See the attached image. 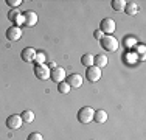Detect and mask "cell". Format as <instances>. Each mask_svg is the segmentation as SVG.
Wrapping results in <instances>:
<instances>
[{
  "mask_svg": "<svg viewBox=\"0 0 146 140\" xmlns=\"http://www.w3.org/2000/svg\"><path fill=\"white\" fill-rule=\"evenodd\" d=\"M100 44H101V47L106 51H109V53H113V51L118 50V41L112 36V34H104L101 37V41H100Z\"/></svg>",
  "mask_w": 146,
  "mask_h": 140,
  "instance_id": "cell-1",
  "label": "cell"
},
{
  "mask_svg": "<svg viewBox=\"0 0 146 140\" xmlns=\"http://www.w3.org/2000/svg\"><path fill=\"white\" fill-rule=\"evenodd\" d=\"M22 37V27H17V25H13L6 30V39L8 41H13V42H17Z\"/></svg>",
  "mask_w": 146,
  "mask_h": 140,
  "instance_id": "cell-7",
  "label": "cell"
},
{
  "mask_svg": "<svg viewBox=\"0 0 146 140\" xmlns=\"http://www.w3.org/2000/svg\"><path fill=\"white\" fill-rule=\"evenodd\" d=\"M103 36H104V34H103L100 30H95V31H93V37H95V39L101 41V37H103Z\"/></svg>",
  "mask_w": 146,
  "mask_h": 140,
  "instance_id": "cell-23",
  "label": "cell"
},
{
  "mask_svg": "<svg viewBox=\"0 0 146 140\" xmlns=\"http://www.w3.org/2000/svg\"><path fill=\"white\" fill-rule=\"evenodd\" d=\"M22 17H23V25L25 27H28V28H31V27H34L37 23V14L34 13V11H25L22 14Z\"/></svg>",
  "mask_w": 146,
  "mask_h": 140,
  "instance_id": "cell-10",
  "label": "cell"
},
{
  "mask_svg": "<svg viewBox=\"0 0 146 140\" xmlns=\"http://www.w3.org/2000/svg\"><path fill=\"white\" fill-rule=\"evenodd\" d=\"M45 59H47V55L44 51H37L36 56H34V62L36 64H45Z\"/></svg>",
  "mask_w": 146,
  "mask_h": 140,
  "instance_id": "cell-20",
  "label": "cell"
},
{
  "mask_svg": "<svg viewBox=\"0 0 146 140\" xmlns=\"http://www.w3.org/2000/svg\"><path fill=\"white\" fill-rule=\"evenodd\" d=\"M20 3H22V0H6V5L11 6V8H17V6H20Z\"/></svg>",
  "mask_w": 146,
  "mask_h": 140,
  "instance_id": "cell-21",
  "label": "cell"
},
{
  "mask_svg": "<svg viewBox=\"0 0 146 140\" xmlns=\"http://www.w3.org/2000/svg\"><path fill=\"white\" fill-rule=\"evenodd\" d=\"M124 0H112V9L113 11H117V13H120V11H123L124 9Z\"/></svg>",
  "mask_w": 146,
  "mask_h": 140,
  "instance_id": "cell-18",
  "label": "cell"
},
{
  "mask_svg": "<svg viewBox=\"0 0 146 140\" xmlns=\"http://www.w3.org/2000/svg\"><path fill=\"white\" fill-rule=\"evenodd\" d=\"M93 121H96L98 125L106 123V121H107V112L103 111V109L95 111V114H93Z\"/></svg>",
  "mask_w": 146,
  "mask_h": 140,
  "instance_id": "cell-15",
  "label": "cell"
},
{
  "mask_svg": "<svg viewBox=\"0 0 146 140\" xmlns=\"http://www.w3.org/2000/svg\"><path fill=\"white\" fill-rule=\"evenodd\" d=\"M58 90H59V93L65 95V93L70 92V86H68V84L65 83V81H62V83H59V84H58Z\"/></svg>",
  "mask_w": 146,
  "mask_h": 140,
  "instance_id": "cell-19",
  "label": "cell"
},
{
  "mask_svg": "<svg viewBox=\"0 0 146 140\" xmlns=\"http://www.w3.org/2000/svg\"><path fill=\"white\" fill-rule=\"evenodd\" d=\"M138 51H140V58L145 59V47H143V45H140V47H138Z\"/></svg>",
  "mask_w": 146,
  "mask_h": 140,
  "instance_id": "cell-24",
  "label": "cell"
},
{
  "mask_svg": "<svg viewBox=\"0 0 146 140\" xmlns=\"http://www.w3.org/2000/svg\"><path fill=\"white\" fill-rule=\"evenodd\" d=\"M8 19L11 20V22H14L17 27L23 25V17H22V14L17 11V9H11V11L8 13Z\"/></svg>",
  "mask_w": 146,
  "mask_h": 140,
  "instance_id": "cell-12",
  "label": "cell"
},
{
  "mask_svg": "<svg viewBox=\"0 0 146 140\" xmlns=\"http://www.w3.org/2000/svg\"><path fill=\"white\" fill-rule=\"evenodd\" d=\"M22 123H23L22 117L17 114H13L6 118V128H9V129H20L22 128Z\"/></svg>",
  "mask_w": 146,
  "mask_h": 140,
  "instance_id": "cell-9",
  "label": "cell"
},
{
  "mask_svg": "<svg viewBox=\"0 0 146 140\" xmlns=\"http://www.w3.org/2000/svg\"><path fill=\"white\" fill-rule=\"evenodd\" d=\"M100 31H101L103 34H112L113 31L117 30V25H115V20L110 19V17H106V19L101 20V23H100Z\"/></svg>",
  "mask_w": 146,
  "mask_h": 140,
  "instance_id": "cell-3",
  "label": "cell"
},
{
  "mask_svg": "<svg viewBox=\"0 0 146 140\" xmlns=\"http://www.w3.org/2000/svg\"><path fill=\"white\" fill-rule=\"evenodd\" d=\"M86 78H87V81H90V83L100 81V78H101V69L95 67V65L87 67L86 69Z\"/></svg>",
  "mask_w": 146,
  "mask_h": 140,
  "instance_id": "cell-6",
  "label": "cell"
},
{
  "mask_svg": "<svg viewBox=\"0 0 146 140\" xmlns=\"http://www.w3.org/2000/svg\"><path fill=\"white\" fill-rule=\"evenodd\" d=\"M27 140H44V137H42V134H39V132H31Z\"/></svg>",
  "mask_w": 146,
  "mask_h": 140,
  "instance_id": "cell-22",
  "label": "cell"
},
{
  "mask_svg": "<svg viewBox=\"0 0 146 140\" xmlns=\"http://www.w3.org/2000/svg\"><path fill=\"white\" fill-rule=\"evenodd\" d=\"M65 78H67V76H65V70L62 69V67H53L50 70V79L51 81H54V83H62V81H65Z\"/></svg>",
  "mask_w": 146,
  "mask_h": 140,
  "instance_id": "cell-5",
  "label": "cell"
},
{
  "mask_svg": "<svg viewBox=\"0 0 146 140\" xmlns=\"http://www.w3.org/2000/svg\"><path fill=\"white\" fill-rule=\"evenodd\" d=\"M37 51L34 50L33 47H27V48H23L22 50V53H20V56H22V59L25 62H33L34 61V56H36Z\"/></svg>",
  "mask_w": 146,
  "mask_h": 140,
  "instance_id": "cell-11",
  "label": "cell"
},
{
  "mask_svg": "<svg viewBox=\"0 0 146 140\" xmlns=\"http://www.w3.org/2000/svg\"><path fill=\"white\" fill-rule=\"evenodd\" d=\"M65 83L70 86V89H78V87L82 86L84 78H82L81 75H78V73H72L70 76H67V78H65Z\"/></svg>",
  "mask_w": 146,
  "mask_h": 140,
  "instance_id": "cell-8",
  "label": "cell"
},
{
  "mask_svg": "<svg viewBox=\"0 0 146 140\" xmlns=\"http://www.w3.org/2000/svg\"><path fill=\"white\" fill-rule=\"evenodd\" d=\"M20 117H22V121H25V123H33L34 121V112L27 109V111H23L22 114H20Z\"/></svg>",
  "mask_w": 146,
  "mask_h": 140,
  "instance_id": "cell-16",
  "label": "cell"
},
{
  "mask_svg": "<svg viewBox=\"0 0 146 140\" xmlns=\"http://www.w3.org/2000/svg\"><path fill=\"white\" fill-rule=\"evenodd\" d=\"M81 64L84 65L86 69L92 67V65H93V56L90 55V53H84V55L81 56Z\"/></svg>",
  "mask_w": 146,
  "mask_h": 140,
  "instance_id": "cell-17",
  "label": "cell"
},
{
  "mask_svg": "<svg viewBox=\"0 0 146 140\" xmlns=\"http://www.w3.org/2000/svg\"><path fill=\"white\" fill-rule=\"evenodd\" d=\"M107 62H109V59H107V56L104 55V53H100V55L93 56V65H95V67H98V69L106 67Z\"/></svg>",
  "mask_w": 146,
  "mask_h": 140,
  "instance_id": "cell-13",
  "label": "cell"
},
{
  "mask_svg": "<svg viewBox=\"0 0 146 140\" xmlns=\"http://www.w3.org/2000/svg\"><path fill=\"white\" fill-rule=\"evenodd\" d=\"M34 75L40 81L50 79V67L45 64H34Z\"/></svg>",
  "mask_w": 146,
  "mask_h": 140,
  "instance_id": "cell-4",
  "label": "cell"
},
{
  "mask_svg": "<svg viewBox=\"0 0 146 140\" xmlns=\"http://www.w3.org/2000/svg\"><path fill=\"white\" fill-rule=\"evenodd\" d=\"M93 114H95V111H93L90 106L81 107V109L78 111V121L82 123V125H87L93 120Z\"/></svg>",
  "mask_w": 146,
  "mask_h": 140,
  "instance_id": "cell-2",
  "label": "cell"
},
{
  "mask_svg": "<svg viewBox=\"0 0 146 140\" xmlns=\"http://www.w3.org/2000/svg\"><path fill=\"white\" fill-rule=\"evenodd\" d=\"M138 9H140V6H138L135 2H126V3H124V9H123V11L126 13L127 16H137Z\"/></svg>",
  "mask_w": 146,
  "mask_h": 140,
  "instance_id": "cell-14",
  "label": "cell"
}]
</instances>
